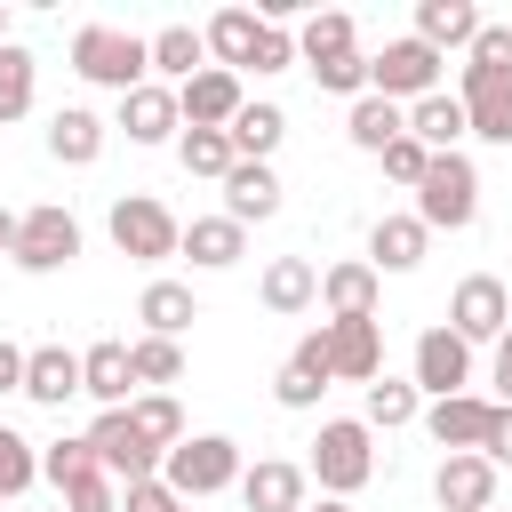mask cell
<instances>
[{"mask_svg":"<svg viewBox=\"0 0 512 512\" xmlns=\"http://www.w3.org/2000/svg\"><path fill=\"white\" fill-rule=\"evenodd\" d=\"M312 80H320L328 96H368V56H360V48H344V56L312 64Z\"/></svg>","mask_w":512,"mask_h":512,"instance_id":"44","label":"cell"},{"mask_svg":"<svg viewBox=\"0 0 512 512\" xmlns=\"http://www.w3.org/2000/svg\"><path fill=\"white\" fill-rule=\"evenodd\" d=\"M72 256H80V224H72L64 200H40V208L16 216V248H8L16 272H64Z\"/></svg>","mask_w":512,"mask_h":512,"instance_id":"6","label":"cell"},{"mask_svg":"<svg viewBox=\"0 0 512 512\" xmlns=\"http://www.w3.org/2000/svg\"><path fill=\"white\" fill-rule=\"evenodd\" d=\"M120 512H184L160 480H136V488H120Z\"/></svg>","mask_w":512,"mask_h":512,"instance_id":"48","label":"cell"},{"mask_svg":"<svg viewBox=\"0 0 512 512\" xmlns=\"http://www.w3.org/2000/svg\"><path fill=\"white\" fill-rule=\"evenodd\" d=\"M368 96H392L400 112L440 96V56L408 32V40H384V56H368Z\"/></svg>","mask_w":512,"mask_h":512,"instance_id":"7","label":"cell"},{"mask_svg":"<svg viewBox=\"0 0 512 512\" xmlns=\"http://www.w3.org/2000/svg\"><path fill=\"white\" fill-rule=\"evenodd\" d=\"M304 480H320V496L352 504L368 480H376V432L360 416H328L312 432V456H304Z\"/></svg>","mask_w":512,"mask_h":512,"instance_id":"1","label":"cell"},{"mask_svg":"<svg viewBox=\"0 0 512 512\" xmlns=\"http://www.w3.org/2000/svg\"><path fill=\"white\" fill-rule=\"evenodd\" d=\"M408 384L432 392V400L464 392V384H472V344L448 336V328H424V336H416V376H408Z\"/></svg>","mask_w":512,"mask_h":512,"instance_id":"11","label":"cell"},{"mask_svg":"<svg viewBox=\"0 0 512 512\" xmlns=\"http://www.w3.org/2000/svg\"><path fill=\"white\" fill-rule=\"evenodd\" d=\"M288 64H296V32L288 24H256V48H248L240 72H288Z\"/></svg>","mask_w":512,"mask_h":512,"instance_id":"43","label":"cell"},{"mask_svg":"<svg viewBox=\"0 0 512 512\" xmlns=\"http://www.w3.org/2000/svg\"><path fill=\"white\" fill-rule=\"evenodd\" d=\"M464 104V128L480 136V144H512V80H496V88H480V96H456Z\"/></svg>","mask_w":512,"mask_h":512,"instance_id":"37","label":"cell"},{"mask_svg":"<svg viewBox=\"0 0 512 512\" xmlns=\"http://www.w3.org/2000/svg\"><path fill=\"white\" fill-rule=\"evenodd\" d=\"M344 48H360L344 8H320V16H304V32H296V56H304V64H328V56H344Z\"/></svg>","mask_w":512,"mask_h":512,"instance_id":"38","label":"cell"},{"mask_svg":"<svg viewBox=\"0 0 512 512\" xmlns=\"http://www.w3.org/2000/svg\"><path fill=\"white\" fill-rule=\"evenodd\" d=\"M424 248H432V232H424L416 216H376V232H368V272H376V280H384V272H416Z\"/></svg>","mask_w":512,"mask_h":512,"instance_id":"23","label":"cell"},{"mask_svg":"<svg viewBox=\"0 0 512 512\" xmlns=\"http://www.w3.org/2000/svg\"><path fill=\"white\" fill-rule=\"evenodd\" d=\"M72 392H80V352H64V344H32V352H24V400L64 408Z\"/></svg>","mask_w":512,"mask_h":512,"instance_id":"24","label":"cell"},{"mask_svg":"<svg viewBox=\"0 0 512 512\" xmlns=\"http://www.w3.org/2000/svg\"><path fill=\"white\" fill-rule=\"evenodd\" d=\"M480 456L504 472L512 464V408H488V432H480Z\"/></svg>","mask_w":512,"mask_h":512,"instance_id":"47","label":"cell"},{"mask_svg":"<svg viewBox=\"0 0 512 512\" xmlns=\"http://www.w3.org/2000/svg\"><path fill=\"white\" fill-rule=\"evenodd\" d=\"M72 72L96 80V88H112V96H128V88L152 80V56H144V40L120 32V24H80V32H72Z\"/></svg>","mask_w":512,"mask_h":512,"instance_id":"3","label":"cell"},{"mask_svg":"<svg viewBox=\"0 0 512 512\" xmlns=\"http://www.w3.org/2000/svg\"><path fill=\"white\" fill-rule=\"evenodd\" d=\"M256 24H264L256 8H216V16L200 24L208 64H216V72H240V64H248V48H256Z\"/></svg>","mask_w":512,"mask_h":512,"instance_id":"27","label":"cell"},{"mask_svg":"<svg viewBox=\"0 0 512 512\" xmlns=\"http://www.w3.org/2000/svg\"><path fill=\"white\" fill-rule=\"evenodd\" d=\"M376 160H384V176H392V184H408V192H416V184H424V168H432V152H424L416 136H392Z\"/></svg>","mask_w":512,"mask_h":512,"instance_id":"45","label":"cell"},{"mask_svg":"<svg viewBox=\"0 0 512 512\" xmlns=\"http://www.w3.org/2000/svg\"><path fill=\"white\" fill-rule=\"evenodd\" d=\"M104 120L88 112V104H64L56 120H48V160H64V168H96L104 160Z\"/></svg>","mask_w":512,"mask_h":512,"instance_id":"22","label":"cell"},{"mask_svg":"<svg viewBox=\"0 0 512 512\" xmlns=\"http://www.w3.org/2000/svg\"><path fill=\"white\" fill-rule=\"evenodd\" d=\"M176 160H184V176L224 184V176H232V136H224V128H184V136H176Z\"/></svg>","mask_w":512,"mask_h":512,"instance_id":"36","label":"cell"},{"mask_svg":"<svg viewBox=\"0 0 512 512\" xmlns=\"http://www.w3.org/2000/svg\"><path fill=\"white\" fill-rule=\"evenodd\" d=\"M488 408H496V400H480V392H448V400H432V408H424V432H432V440H440L448 456H464V448L480 456Z\"/></svg>","mask_w":512,"mask_h":512,"instance_id":"20","label":"cell"},{"mask_svg":"<svg viewBox=\"0 0 512 512\" xmlns=\"http://www.w3.org/2000/svg\"><path fill=\"white\" fill-rule=\"evenodd\" d=\"M0 392H24V344L0 336Z\"/></svg>","mask_w":512,"mask_h":512,"instance_id":"50","label":"cell"},{"mask_svg":"<svg viewBox=\"0 0 512 512\" xmlns=\"http://www.w3.org/2000/svg\"><path fill=\"white\" fill-rule=\"evenodd\" d=\"M224 136H232V160H272L280 136H288V112H280V104H240Z\"/></svg>","mask_w":512,"mask_h":512,"instance_id":"30","label":"cell"},{"mask_svg":"<svg viewBox=\"0 0 512 512\" xmlns=\"http://www.w3.org/2000/svg\"><path fill=\"white\" fill-rule=\"evenodd\" d=\"M336 376H328V344H320V328L280 360V376H272V400L280 408H320V392H328Z\"/></svg>","mask_w":512,"mask_h":512,"instance_id":"19","label":"cell"},{"mask_svg":"<svg viewBox=\"0 0 512 512\" xmlns=\"http://www.w3.org/2000/svg\"><path fill=\"white\" fill-rule=\"evenodd\" d=\"M128 424H136V440H144V448H160V456L184 440V408H176L168 392H136V400H128Z\"/></svg>","mask_w":512,"mask_h":512,"instance_id":"35","label":"cell"},{"mask_svg":"<svg viewBox=\"0 0 512 512\" xmlns=\"http://www.w3.org/2000/svg\"><path fill=\"white\" fill-rule=\"evenodd\" d=\"M176 256H192L200 272H232V264L248 256V232H240L232 216H192V224L176 232Z\"/></svg>","mask_w":512,"mask_h":512,"instance_id":"21","label":"cell"},{"mask_svg":"<svg viewBox=\"0 0 512 512\" xmlns=\"http://www.w3.org/2000/svg\"><path fill=\"white\" fill-rule=\"evenodd\" d=\"M312 480H304V464H288V456H256L248 472H240V504L248 512H304L312 496H304Z\"/></svg>","mask_w":512,"mask_h":512,"instance_id":"13","label":"cell"},{"mask_svg":"<svg viewBox=\"0 0 512 512\" xmlns=\"http://www.w3.org/2000/svg\"><path fill=\"white\" fill-rule=\"evenodd\" d=\"M8 248H16V216L0 208V256H8Z\"/></svg>","mask_w":512,"mask_h":512,"instance_id":"51","label":"cell"},{"mask_svg":"<svg viewBox=\"0 0 512 512\" xmlns=\"http://www.w3.org/2000/svg\"><path fill=\"white\" fill-rule=\"evenodd\" d=\"M56 512H64V504H56Z\"/></svg>","mask_w":512,"mask_h":512,"instance_id":"56","label":"cell"},{"mask_svg":"<svg viewBox=\"0 0 512 512\" xmlns=\"http://www.w3.org/2000/svg\"><path fill=\"white\" fill-rule=\"evenodd\" d=\"M240 440L232 432H184L168 456H160V488L176 496V504H200V496H216V488H240Z\"/></svg>","mask_w":512,"mask_h":512,"instance_id":"2","label":"cell"},{"mask_svg":"<svg viewBox=\"0 0 512 512\" xmlns=\"http://www.w3.org/2000/svg\"><path fill=\"white\" fill-rule=\"evenodd\" d=\"M256 296H264V312L296 320V312H312V304H320V264H312V256H272V264H264V280H256Z\"/></svg>","mask_w":512,"mask_h":512,"instance_id":"17","label":"cell"},{"mask_svg":"<svg viewBox=\"0 0 512 512\" xmlns=\"http://www.w3.org/2000/svg\"><path fill=\"white\" fill-rule=\"evenodd\" d=\"M304 512H352V504H336V496H320V504H304Z\"/></svg>","mask_w":512,"mask_h":512,"instance_id":"52","label":"cell"},{"mask_svg":"<svg viewBox=\"0 0 512 512\" xmlns=\"http://www.w3.org/2000/svg\"><path fill=\"white\" fill-rule=\"evenodd\" d=\"M88 448H96V464H104V480H112V488L160 480V448H144V440H136L128 408H104V416L88 424Z\"/></svg>","mask_w":512,"mask_h":512,"instance_id":"10","label":"cell"},{"mask_svg":"<svg viewBox=\"0 0 512 512\" xmlns=\"http://www.w3.org/2000/svg\"><path fill=\"white\" fill-rule=\"evenodd\" d=\"M96 472H104V464H96L88 432H80V440H48V448H40V480H56V496H64V488H80V480H96Z\"/></svg>","mask_w":512,"mask_h":512,"instance_id":"39","label":"cell"},{"mask_svg":"<svg viewBox=\"0 0 512 512\" xmlns=\"http://www.w3.org/2000/svg\"><path fill=\"white\" fill-rule=\"evenodd\" d=\"M120 136H128V144H168V136H184L176 88H160V80L128 88V96H120Z\"/></svg>","mask_w":512,"mask_h":512,"instance_id":"15","label":"cell"},{"mask_svg":"<svg viewBox=\"0 0 512 512\" xmlns=\"http://www.w3.org/2000/svg\"><path fill=\"white\" fill-rule=\"evenodd\" d=\"M432 496H440V512H496V464L488 456H440V472H432Z\"/></svg>","mask_w":512,"mask_h":512,"instance_id":"12","label":"cell"},{"mask_svg":"<svg viewBox=\"0 0 512 512\" xmlns=\"http://www.w3.org/2000/svg\"><path fill=\"white\" fill-rule=\"evenodd\" d=\"M344 136H352L360 152H384L392 136H408V112H400L392 96H352V112H344Z\"/></svg>","mask_w":512,"mask_h":512,"instance_id":"33","label":"cell"},{"mask_svg":"<svg viewBox=\"0 0 512 512\" xmlns=\"http://www.w3.org/2000/svg\"><path fill=\"white\" fill-rule=\"evenodd\" d=\"M488 16L472 8V0H416V40L432 48V56H448V48H472V32H480Z\"/></svg>","mask_w":512,"mask_h":512,"instance_id":"25","label":"cell"},{"mask_svg":"<svg viewBox=\"0 0 512 512\" xmlns=\"http://www.w3.org/2000/svg\"><path fill=\"white\" fill-rule=\"evenodd\" d=\"M128 368H136V384H176L184 376V344L176 336H136L128 344Z\"/></svg>","mask_w":512,"mask_h":512,"instance_id":"41","label":"cell"},{"mask_svg":"<svg viewBox=\"0 0 512 512\" xmlns=\"http://www.w3.org/2000/svg\"><path fill=\"white\" fill-rule=\"evenodd\" d=\"M32 72H40V64H32V48H16V40H8V48H0V128L32 112Z\"/></svg>","mask_w":512,"mask_h":512,"instance_id":"40","label":"cell"},{"mask_svg":"<svg viewBox=\"0 0 512 512\" xmlns=\"http://www.w3.org/2000/svg\"><path fill=\"white\" fill-rule=\"evenodd\" d=\"M504 328H512V288H504L496 272H464L456 296H448V336H464V344H496Z\"/></svg>","mask_w":512,"mask_h":512,"instance_id":"8","label":"cell"},{"mask_svg":"<svg viewBox=\"0 0 512 512\" xmlns=\"http://www.w3.org/2000/svg\"><path fill=\"white\" fill-rule=\"evenodd\" d=\"M408 136H416L424 152H456L472 128H464V104H456V96H424V104H408Z\"/></svg>","mask_w":512,"mask_h":512,"instance_id":"34","label":"cell"},{"mask_svg":"<svg viewBox=\"0 0 512 512\" xmlns=\"http://www.w3.org/2000/svg\"><path fill=\"white\" fill-rule=\"evenodd\" d=\"M56 504H64V512H120V488H112V480L96 472V480H80V488H64Z\"/></svg>","mask_w":512,"mask_h":512,"instance_id":"46","label":"cell"},{"mask_svg":"<svg viewBox=\"0 0 512 512\" xmlns=\"http://www.w3.org/2000/svg\"><path fill=\"white\" fill-rule=\"evenodd\" d=\"M496 80H512V24H480L464 48V96H480Z\"/></svg>","mask_w":512,"mask_h":512,"instance_id":"32","label":"cell"},{"mask_svg":"<svg viewBox=\"0 0 512 512\" xmlns=\"http://www.w3.org/2000/svg\"><path fill=\"white\" fill-rule=\"evenodd\" d=\"M480 216V168L464 152H432L424 184H416V224L424 232H464Z\"/></svg>","mask_w":512,"mask_h":512,"instance_id":"4","label":"cell"},{"mask_svg":"<svg viewBox=\"0 0 512 512\" xmlns=\"http://www.w3.org/2000/svg\"><path fill=\"white\" fill-rule=\"evenodd\" d=\"M32 480H40V448H32L24 432H8V424H0V504H16Z\"/></svg>","mask_w":512,"mask_h":512,"instance_id":"42","label":"cell"},{"mask_svg":"<svg viewBox=\"0 0 512 512\" xmlns=\"http://www.w3.org/2000/svg\"><path fill=\"white\" fill-rule=\"evenodd\" d=\"M224 216L248 232V224H264V216H280V176H272V160H232V176H224Z\"/></svg>","mask_w":512,"mask_h":512,"instance_id":"16","label":"cell"},{"mask_svg":"<svg viewBox=\"0 0 512 512\" xmlns=\"http://www.w3.org/2000/svg\"><path fill=\"white\" fill-rule=\"evenodd\" d=\"M320 344H328V376L336 384H376L384 376V320L360 312V320H320Z\"/></svg>","mask_w":512,"mask_h":512,"instance_id":"9","label":"cell"},{"mask_svg":"<svg viewBox=\"0 0 512 512\" xmlns=\"http://www.w3.org/2000/svg\"><path fill=\"white\" fill-rule=\"evenodd\" d=\"M144 56H152V72H160V88H168V80L184 88L192 72H208V48H200V32H192V24H160V32L144 40Z\"/></svg>","mask_w":512,"mask_h":512,"instance_id":"29","label":"cell"},{"mask_svg":"<svg viewBox=\"0 0 512 512\" xmlns=\"http://www.w3.org/2000/svg\"><path fill=\"white\" fill-rule=\"evenodd\" d=\"M488 384H496V408H512V328L496 336V368H488Z\"/></svg>","mask_w":512,"mask_h":512,"instance_id":"49","label":"cell"},{"mask_svg":"<svg viewBox=\"0 0 512 512\" xmlns=\"http://www.w3.org/2000/svg\"><path fill=\"white\" fill-rule=\"evenodd\" d=\"M80 392H88L96 408H128V400H136V368H128V344H120V336H104V344L80 352Z\"/></svg>","mask_w":512,"mask_h":512,"instance_id":"18","label":"cell"},{"mask_svg":"<svg viewBox=\"0 0 512 512\" xmlns=\"http://www.w3.org/2000/svg\"><path fill=\"white\" fill-rule=\"evenodd\" d=\"M0 512H8V504H0Z\"/></svg>","mask_w":512,"mask_h":512,"instance_id":"55","label":"cell"},{"mask_svg":"<svg viewBox=\"0 0 512 512\" xmlns=\"http://www.w3.org/2000/svg\"><path fill=\"white\" fill-rule=\"evenodd\" d=\"M136 320H144V336H184V328L200 320V296H192L184 280H144Z\"/></svg>","mask_w":512,"mask_h":512,"instance_id":"28","label":"cell"},{"mask_svg":"<svg viewBox=\"0 0 512 512\" xmlns=\"http://www.w3.org/2000/svg\"><path fill=\"white\" fill-rule=\"evenodd\" d=\"M104 232H112V248H120V256H136V264H168L184 224H176L152 192H120V200H112V216H104Z\"/></svg>","mask_w":512,"mask_h":512,"instance_id":"5","label":"cell"},{"mask_svg":"<svg viewBox=\"0 0 512 512\" xmlns=\"http://www.w3.org/2000/svg\"><path fill=\"white\" fill-rule=\"evenodd\" d=\"M184 512H192V504H184Z\"/></svg>","mask_w":512,"mask_h":512,"instance_id":"54","label":"cell"},{"mask_svg":"<svg viewBox=\"0 0 512 512\" xmlns=\"http://www.w3.org/2000/svg\"><path fill=\"white\" fill-rule=\"evenodd\" d=\"M248 96H240V72H192L184 88H176V112H184V128H232V112H240Z\"/></svg>","mask_w":512,"mask_h":512,"instance_id":"14","label":"cell"},{"mask_svg":"<svg viewBox=\"0 0 512 512\" xmlns=\"http://www.w3.org/2000/svg\"><path fill=\"white\" fill-rule=\"evenodd\" d=\"M0 48H8V0H0Z\"/></svg>","mask_w":512,"mask_h":512,"instance_id":"53","label":"cell"},{"mask_svg":"<svg viewBox=\"0 0 512 512\" xmlns=\"http://www.w3.org/2000/svg\"><path fill=\"white\" fill-rule=\"evenodd\" d=\"M360 392H368V400H360V424H368V432H400V424L424 416V392L400 384V376H376V384H360Z\"/></svg>","mask_w":512,"mask_h":512,"instance_id":"31","label":"cell"},{"mask_svg":"<svg viewBox=\"0 0 512 512\" xmlns=\"http://www.w3.org/2000/svg\"><path fill=\"white\" fill-rule=\"evenodd\" d=\"M320 312H328V320H360V312H376V272H368V256H344V264L320 272Z\"/></svg>","mask_w":512,"mask_h":512,"instance_id":"26","label":"cell"}]
</instances>
